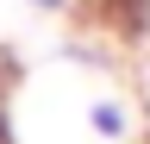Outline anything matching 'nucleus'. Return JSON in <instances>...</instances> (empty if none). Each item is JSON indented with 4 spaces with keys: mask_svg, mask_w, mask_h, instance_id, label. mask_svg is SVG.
<instances>
[{
    "mask_svg": "<svg viewBox=\"0 0 150 144\" xmlns=\"http://www.w3.org/2000/svg\"><path fill=\"white\" fill-rule=\"evenodd\" d=\"M88 125L106 132V138H125V113H119L112 100H94V106H88Z\"/></svg>",
    "mask_w": 150,
    "mask_h": 144,
    "instance_id": "nucleus-2",
    "label": "nucleus"
},
{
    "mask_svg": "<svg viewBox=\"0 0 150 144\" xmlns=\"http://www.w3.org/2000/svg\"><path fill=\"white\" fill-rule=\"evenodd\" d=\"M31 6H44V13H63V6H69V0H31Z\"/></svg>",
    "mask_w": 150,
    "mask_h": 144,
    "instance_id": "nucleus-3",
    "label": "nucleus"
},
{
    "mask_svg": "<svg viewBox=\"0 0 150 144\" xmlns=\"http://www.w3.org/2000/svg\"><path fill=\"white\" fill-rule=\"evenodd\" d=\"M100 13H112V19H119L125 38H138V31L150 25V0H100Z\"/></svg>",
    "mask_w": 150,
    "mask_h": 144,
    "instance_id": "nucleus-1",
    "label": "nucleus"
}]
</instances>
